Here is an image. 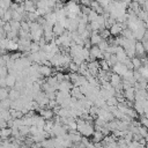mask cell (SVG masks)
<instances>
[{"mask_svg":"<svg viewBox=\"0 0 148 148\" xmlns=\"http://www.w3.org/2000/svg\"><path fill=\"white\" fill-rule=\"evenodd\" d=\"M89 50H90V60H98V59L101 60V59H104V51H102L98 47V45H92Z\"/></svg>","mask_w":148,"mask_h":148,"instance_id":"cell-1","label":"cell"},{"mask_svg":"<svg viewBox=\"0 0 148 148\" xmlns=\"http://www.w3.org/2000/svg\"><path fill=\"white\" fill-rule=\"evenodd\" d=\"M87 65H88V69H89L90 74L97 76V73H98V71L101 68L99 67V61L98 60H90Z\"/></svg>","mask_w":148,"mask_h":148,"instance_id":"cell-2","label":"cell"},{"mask_svg":"<svg viewBox=\"0 0 148 148\" xmlns=\"http://www.w3.org/2000/svg\"><path fill=\"white\" fill-rule=\"evenodd\" d=\"M38 111H39V114H40L45 120L53 119V117H54V112H53V110L50 109V108H40Z\"/></svg>","mask_w":148,"mask_h":148,"instance_id":"cell-3","label":"cell"},{"mask_svg":"<svg viewBox=\"0 0 148 148\" xmlns=\"http://www.w3.org/2000/svg\"><path fill=\"white\" fill-rule=\"evenodd\" d=\"M128 68L126 67V65H124L123 62H120V61H118L117 64H114L113 66H112V71L114 72V73H117V74H119V75H124L125 73H126V71H127Z\"/></svg>","mask_w":148,"mask_h":148,"instance_id":"cell-4","label":"cell"},{"mask_svg":"<svg viewBox=\"0 0 148 148\" xmlns=\"http://www.w3.org/2000/svg\"><path fill=\"white\" fill-rule=\"evenodd\" d=\"M123 23H119V22H116L111 25L110 28V32H111V36H118V35H121L123 32Z\"/></svg>","mask_w":148,"mask_h":148,"instance_id":"cell-5","label":"cell"},{"mask_svg":"<svg viewBox=\"0 0 148 148\" xmlns=\"http://www.w3.org/2000/svg\"><path fill=\"white\" fill-rule=\"evenodd\" d=\"M73 88V83L71 80H62L59 82V87H58V90H61V91H71V89Z\"/></svg>","mask_w":148,"mask_h":148,"instance_id":"cell-6","label":"cell"},{"mask_svg":"<svg viewBox=\"0 0 148 148\" xmlns=\"http://www.w3.org/2000/svg\"><path fill=\"white\" fill-rule=\"evenodd\" d=\"M146 54H147V51L145 50V47H143L141 40H136V42H135V56L142 58V57H145Z\"/></svg>","mask_w":148,"mask_h":148,"instance_id":"cell-7","label":"cell"},{"mask_svg":"<svg viewBox=\"0 0 148 148\" xmlns=\"http://www.w3.org/2000/svg\"><path fill=\"white\" fill-rule=\"evenodd\" d=\"M43 35H44L43 28H39V29H36V30H31L30 31V38L34 42H38L43 37Z\"/></svg>","mask_w":148,"mask_h":148,"instance_id":"cell-8","label":"cell"},{"mask_svg":"<svg viewBox=\"0 0 148 148\" xmlns=\"http://www.w3.org/2000/svg\"><path fill=\"white\" fill-rule=\"evenodd\" d=\"M39 73L44 76V77H47V76H51L53 74V69L51 66H47V65H39Z\"/></svg>","mask_w":148,"mask_h":148,"instance_id":"cell-9","label":"cell"},{"mask_svg":"<svg viewBox=\"0 0 148 148\" xmlns=\"http://www.w3.org/2000/svg\"><path fill=\"white\" fill-rule=\"evenodd\" d=\"M124 96H125V98H126L127 101L134 102V99H135V89H134V87L132 86V87L125 89V90H124Z\"/></svg>","mask_w":148,"mask_h":148,"instance_id":"cell-10","label":"cell"},{"mask_svg":"<svg viewBox=\"0 0 148 148\" xmlns=\"http://www.w3.org/2000/svg\"><path fill=\"white\" fill-rule=\"evenodd\" d=\"M23 6H24V9L27 13H30V12H36L37 10V7H36V2L32 1V0H24L23 1Z\"/></svg>","mask_w":148,"mask_h":148,"instance_id":"cell-11","label":"cell"},{"mask_svg":"<svg viewBox=\"0 0 148 148\" xmlns=\"http://www.w3.org/2000/svg\"><path fill=\"white\" fill-rule=\"evenodd\" d=\"M121 75H119V74H117V73H114V72H112L111 73V76H110V82H111V84L116 88L117 86H119V84H121Z\"/></svg>","mask_w":148,"mask_h":148,"instance_id":"cell-12","label":"cell"},{"mask_svg":"<svg viewBox=\"0 0 148 148\" xmlns=\"http://www.w3.org/2000/svg\"><path fill=\"white\" fill-rule=\"evenodd\" d=\"M53 32H54V35L56 36H60V35H62L64 32H65V30H66V28L59 22V21H57L54 24H53Z\"/></svg>","mask_w":148,"mask_h":148,"instance_id":"cell-13","label":"cell"},{"mask_svg":"<svg viewBox=\"0 0 148 148\" xmlns=\"http://www.w3.org/2000/svg\"><path fill=\"white\" fill-rule=\"evenodd\" d=\"M71 95L75 98H77V99H81V98L84 97V94L81 91L80 87H77V86H73V88L71 89Z\"/></svg>","mask_w":148,"mask_h":148,"instance_id":"cell-14","label":"cell"},{"mask_svg":"<svg viewBox=\"0 0 148 148\" xmlns=\"http://www.w3.org/2000/svg\"><path fill=\"white\" fill-rule=\"evenodd\" d=\"M90 8L95 12H97L98 14H103L104 13V8L99 5V2L97 0H91L90 1Z\"/></svg>","mask_w":148,"mask_h":148,"instance_id":"cell-15","label":"cell"},{"mask_svg":"<svg viewBox=\"0 0 148 148\" xmlns=\"http://www.w3.org/2000/svg\"><path fill=\"white\" fill-rule=\"evenodd\" d=\"M12 127H2L0 128V139L3 140V139H8L9 136H12Z\"/></svg>","mask_w":148,"mask_h":148,"instance_id":"cell-16","label":"cell"},{"mask_svg":"<svg viewBox=\"0 0 148 148\" xmlns=\"http://www.w3.org/2000/svg\"><path fill=\"white\" fill-rule=\"evenodd\" d=\"M46 82L51 86V87H53L56 90H58V87H59V81H58V79L56 77V75H51V76H47L46 77Z\"/></svg>","mask_w":148,"mask_h":148,"instance_id":"cell-17","label":"cell"},{"mask_svg":"<svg viewBox=\"0 0 148 148\" xmlns=\"http://www.w3.org/2000/svg\"><path fill=\"white\" fill-rule=\"evenodd\" d=\"M104 134L101 132V131H97V130H95V132H94V134L91 135V141L92 142H101V141H103V139H104Z\"/></svg>","mask_w":148,"mask_h":148,"instance_id":"cell-18","label":"cell"},{"mask_svg":"<svg viewBox=\"0 0 148 148\" xmlns=\"http://www.w3.org/2000/svg\"><path fill=\"white\" fill-rule=\"evenodd\" d=\"M8 97H9L12 101L17 99V98H20V97H21V91H20V90H17V89H15V88H10L9 94H8Z\"/></svg>","mask_w":148,"mask_h":148,"instance_id":"cell-19","label":"cell"},{"mask_svg":"<svg viewBox=\"0 0 148 148\" xmlns=\"http://www.w3.org/2000/svg\"><path fill=\"white\" fill-rule=\"evenodd\" d=\"M15 82H16V76H14L13 74L8 73V75L6 76V84H7V87L13 88L15 86Z\"/></svg>","mask_w":148,"mask_h":148,"instance_id":"cell-20","label":"cell"},{"mask_svg":"<svg viewBox=\"0 0 148 148\" xmlns=\"http://www.w3.org/2000/svg\"><path fill=\"white\" fill-rule=\"evenodd\" d=\"M132 62H133V67L134 69H139L141 66H142V61H141V58L140 57H133L132 58Z\"/></svg>","mask_w":148,"mask_h":148,"instance_id":"cell-21","label":"cell"},{"mask_svg":"<svg viewBox=\"0 0 148 148\" xmlns=\"http://www.w3.org/2000/svg\"><path fill=\"white\" fill-rule=\"evenodd\" d=\"M18 131H20V134L23 135V136H27L28 134H30V126H27V125H21L18 127Z\"/></svg>","mask_w":148,"mask_h":148,"instance_id":"cell-22","label":"cell"},{"mask_svg":"<svg viewBox=\"0 0 148 148\" xmlns=\"http://www.w3.org/2000/svg\"><path fill=\"white\" fill-rule=\"evenodd\" d=\"M138 17L141 20V21H143V22H147L148 21V12L147 10H145L143 8L138 13Z\"/></svg>","mask_w":148,"mask_h":148,"instance_id":"cell-23","label":"cell"},{"mask_svg":"<svg viewBox=\"0 0 148 148\" xmlns=\"http://www.w3.org/2000/svg\"><path fill=\"white\" fill-rule=\"evenodd\" d=\"M10 25H12V30L18 31L21 29V21H16V20H10L9 21Z\"/></svg>","mask_w":148,"mask_h":148,"instance_id":"cell-24","label":"cell"},{"mask_svg":"<svg viewBox=\"0 0 148 148\" xmlns=\"http://www.w3.org/2000/svg\"><path fill=\"white\" fill-rule=\"evenodd\" d=\"M99 35L102 36L103 39H108L110 36H111V32H110V29L109 28H103L99 30Z\"/></svg>","mask_w":148,"mask_h":148,"instance_id":"cell-25","label":"cell"},{"mask_svg":"<svg viewBox=\"0 0 148 148\" xmlns=\"http://www.w3.org/2000/svg\"><path fill=\"white\" fill-rule=\"evenodd\" d=\"M118 98L113 95V96H111V97H109L108 99H106V104L108 105H110V106H116V105H118Z\"/></svg>","mask_w":148,"mask_h":148,"instance_id":"cell-26","label":"cell"},{"mask_svg":"<svg viewBox=\"0 0 148 148\" xmlns=\"http://www.w3.org/2000/svg\"><path fill=\"white\" fill-rule=\"evenodd\" d=\"M7 88H8V87H0V101L8 97L9 90H8Z\"/></svg>","mask_w":148,"mask_h":148,"instance_id":"cell-27","label":"cell"},{"mask_svg":"<svg viewBox=\"0 0 148 148\" xmlns=\"http://www.w3.org/2000/svg\"><path fill=\"white\" fill-rule=\"evenodd\" d=\"M97 45H98V47H99L102 51H106V49L109 47L110 44H109V40H108V39H102Z\"/></svg>","mask_w":148,"mask_h":148,"instance_id":"cell-28","label":"cell"},{"mask_svg":"<svg viewBox=\"0 0 148 148\" xmlns=\"http://www.w3.org/2000/svg\"><path fill=\"white\" fill-rule=\"evenodd\" d=\"M106 61L109 62L110 67H112L114 64H117V62H118V59H117V56H116V53H111V54H110V57H109V59H108Z\"/></svg>","mask_w":148,"mask_h":148,"instance_id":"cell-29","label":"cell"},{"mask_svg":"<svg viewBox=\"0 0 148 148\" xmlns=\"http://www.w3.org/2000/svg\"><path fill=\"white\" fill-rule=\"evenodd\" d=\"M23 16L21 13H18L17 10H12V20H16V21H22L23 20Z\"/></svg>","mask_w":148,"mask_h":148,"instance_id":"cell-30","label":"cell"},{"mask_svg":"<svg viewBox=\"0 0 148 148\" xmlns=\"http://www.w3.org/2000/svg\"><path fill=\"white\" fill-rule=\"evenodd\" d=\"M98 15H99V14H98L97 12H95V10H92V9H91V10H90V13L88 14V21H89V22L96 21V20H97V17H98Z\"/></svg>","mask_w":148,"mask_h":148,"instance_id":"cell-31","label":"cell"},{"mask_svg":"<svg viewBox=\"0 0 148 148\" xmlns=\"http://www.w3.org/2000/svg\"><path fill=\"white\" fill-rule=\"evenodd\" d=\"M12 18H13V17H12V9H10V8H9V9H6V12H5L3 16H2V20H3L5 22H9Z\"/></svg>","mask_w":148,"mask_h":148,"instance_id":"cell-32","label":"cell"},{"mask_svg":"<svg viewBox=\"0 0 148 148\" xmlns=\"http://www.w3.org/2000/svg\"><path fill=\"white\" fill-rule=\"evenodd\" d=\"M40 50V45H39V43L38 42H31V44H30V52H37V51H39Z\"/></svg>","mask_w":148,"mask_h":148,"instance_id":"cell-33","label":"cell"},{"mask_svg":"<svg viewBox=\"0 0 148 148\" xmlns=\"http://www.w3.org/2000/svg\"><path fill=\"white\" fill-rule=\"evenodd\" d=\"M99 67L102 68V69H105V71H110V65H109V62L105 60V59H101V61H99Z\"/></svg>","mask_w":148,"mask_h":148,"instance_id":"cell-34","label":"cell"},{"mask_svg":"<svg viewBox=\"0 0 148 148\" xmlns=\"http://www.w3.org/2000/svg\"><path fill=\"white\" fill-rule=\"evenodd\" d=\"M139 133L141 134V136H143V138H146L147 136V134H148V127H146V126H143V125H139Z\"/></svg>","mask_w":148,"mask_h":148,"instance_id":"cell-35","label":"cell"},{"mask_svg":"<svg viewBox=\"0 0 148 148\" xmlns=\"http://www.w3.org/2000/svg\"><path fill=\"white\" fill-rule=\"evenodd\" d=\"M68 71L69 72H79V65L75 64L74 61H71L68 64Z\"/></svg>","mask_w":148,"mask_h":148,"instance_id":"cell-36","label":"cell"},{"mask_svg":"<svg viewBox=\"0 0 148 148\" xmlns=\"http://www.w3.org/2000/svg\"><path fill=\"white\" fill-rule=\"evenodd\" d=\"M12 3H13V1H12V0H2V2H1V6H0V7H2V8H5V9H9V8H10V6H12Z\"/></svg>","mask_w":148,"mask_h":148,"instance_id":"cell-37","label":"cell"},{"mask_svg":"<svg viewBox=\"0 0 148 148\" xmlns=\"http://www.w3.org/2000/svg\"><path fill=\"white\" fill-rule=\"evenodd\" d=\"M140 124L143 125V126H146V127H148V117L145 116V114L140 116Z\"/></svg>","mask_w":148,"mask_h":148,"instance_id":"cell-38","label":"cell"},{"mask_svg":"<svg viewBox=\"0 0 148 148\" xmlns=\"http://www.w3.org/2000/svg\"><path fill=\"white\" fill-rule=\"evenodd\" d=\"M8 75V68L7 66H1L0 67V76H7Z\"/></svg>","mask_w":148,"mask_h":148,"instance_id":"cell-39","label":"cell"},{"mask_svg":"<svg viewBox=\"0 0 148 148\" xmlns=\"http://www.w3.org/2000/svg\"><path fill=\"white\" fill-rule=\"evenodd\" d=\"M97 1L99 2V5H101L103 8H106V7H108V6H109L113 0H97Z\"/></svg>","mask_w":148,"mask_h":148,"instance_id":"cell-40","label":"cell"},{"mask_svg":"<svg viewBox=\"0 0 148 148\" xmlns=\"http://www.w3.org/2000/svg\"><path fill=\"white\" fill-rule=\"evenodd\" d=\"M2 29L6 31V34L9 32V31L12 30V25H10V23H9V22H6V23L3 24V27H2Z\"/></svg>","mask_w":148,"mask_h":148,"instance_id":"cell-41","label":"cell"},{"mask_svg":"<svg viewBox=\"0 0 148 148\" xmlns=\"http://www.w3.org/2000/svg\"><path fill=\"white\" fill-rule=\"evenodd\" d=\"M90 1L91 0H79V3L81 6H90Z\"/></svg>","mask_w":148,"mask_h":148,"instance_id":"cell-42","label":"cell"},{"mask_svg":"<svg viewBox=\"0 0 148 148\" xmlns=\"http://www.w3.org/2000/svg\"><path fill=\"white\" fill-rule=\"evenodd\" d=\"M142 8L148 12V0H145V2H143V5H142Z\"/></svg>","mask_w":148,"mask_h":148,"instance_id":"cell-43","label":"cell"},{"mask_svg":"<svg viewBox=\"0 0 148 148\" xmlns=\"http://www.w3.org/2000/svg\"><path fill=\"white\" fill-rule=\"evenodd\" d=\"M5 12H6V9H5V8H2V7H0V17H2V16H3Z\"/></svg>","mask_w":148,"mask_h":148,"instance_id":"cell-44","label":"cell"},{"mask_svg":"<svg viewBox=\"0 0 148 148\" xmlns=\"http://www.w3.org/2000/svg\"><path fill=\"white\" fill-rule=\"evenodd\" d=\"M14 1H15V2H17V3H22L24 0H14Z\"/></svg>","mask_w":148,"mask_h":148,"instance_id":"cell-45","label":"cell"},{"mask_svg":"<svg viewBox=\"0 0 148 148\" xmlns=\"http://www.w3.org/2000/svg\"><path fill=\"white\" fill-rule=\"evenodd\" d=\"M114 1H124V0H114Z\"/></svg>","mask_w":148,"mask_h":148,"instance_id":"cell-46","label":"cell"}]
</instances>
